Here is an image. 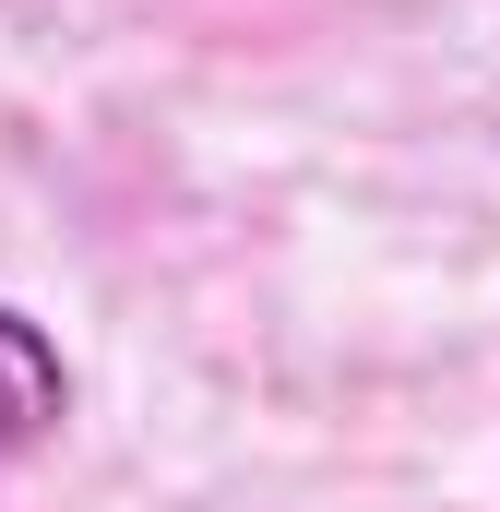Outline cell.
Wrapping results in <instances>:
<instances>
[{
	"label": "cell",
	"mask_w": 500,
	"mask_h": 512,
	"mask_svg": "<svg viewBox=\"0 0 500 512\" xmlns=\"http://www.w3.org/2000/svg\"><path fill=\"white\" fill-rule=\"evenodd\" d=\"M60 417H72V370H60V346H48L24 310H0V465L36 453V441H60Z\"/></svg>",
	"instance_id": "obj_1"
}]
</instances>
